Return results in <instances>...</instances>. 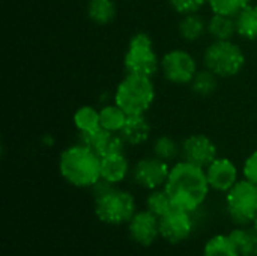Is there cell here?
Wrapping results in <instances>:
<instances>
[{"label": "cell", "mask_w": 257, "mask_h": 256, "mask_svg": "<svg viewBox=\"0 0 257 256\" xmlns=\"http://www.w3.org/2000/svg\"><path fill=\"white\" fill-rule=\"evenodd\" d=\"M179 35L187 42H196L208 33V21L199 14H187L182 15L179 24H178Z\"/></svg>", "instance_id": "obj_17"}, {"label": "cell", "mask_w": 257, "mask_h": 256, "mask_svg": "<svg viewBox=\"0 0 257 256\" xmlns=\"http://www.w3.org/2000/svg\"><path fill=\"white\" fill-rule=\"evenodd\" d=\"M123 65L128 74H139L154 77L161 66V59L154 50L152 38L139 32L131 36L126 53L123 56Z\"/></svg>", "instance_id": "obj_6"}, {"label": "cell", "mask_w": 257, "mask_h": 256, "mask_svg": "<svg viewBox=\"0 0 257 256\" xmlns=\"http://www.w3.org/2000/svg\"><path fill=\"white\" fill-rule=\"evenodd\" d=\"M126 145L139 146L143 145L151 136V124L145 115H131L128 116L125 125L119 131Z\"/></svg>", "instance_id": "obj_15"}, {"label": "cell", "mask_w": 257, "mask_h": 256, "mask_svg": "<svg viewBox=\"0 0 257 256\" xmlns=\"http://www.w3.org/2000/svg\"><path fill=\"white\" fill-rule=\"evenodd\" d=\"M152 152L155 157L169 163L181 155V145L169 136H160L152 143Z\"/></svg>", "instance_id": "obj_26"}, {"label": "cell", "mask_w": 257, "mask_h": 256, "mask_svg": "<svg viewBox=\"0 0 257 256\" xmlns=\"http://www.w3.org/2000/svg\"><path fill=\"white\" fill-rule=\"evenodd\" d=\"M78 137L80 143L92 148L101 158L114 154H122L126 145L119 133L108 131L104 128H99L95 133H78Z\"/></svg>", "instance_id": "obj_13"}, {"label": "cell", "mask_w": 257, "mask_h": 256, "mask_svg": "<svg viewBox=\"0 0 257 256\" xmlns=\"http://www.w3.org/2000/svg\"><path fill=\"white\" fill-rule=\"evenodd\" d=\"M173 11H176L181 15L187 14H196L200 12V9L208 5V0H169Z\"/></svg>", "instance_id": "obj_29"}, {"label": "cell", "mask_w": 257, "mask_h": 256, "mask_svg": "<svg viewBox=\"0 0 257 256\" xmlns=\"http://www.w3.org/2000/svg\"><path fill=\"white\" fill-rule=\"evenodd\" d=\"M206 177L209 187L217 192L227 193L239 180H238V167L229 158L217 157L206 169Z\"/></svg>", "instance_id": "obj_14"}, {"label": "cell", "mask_w": 257, "mask_h": 256, "mask_svg": "<svg viewBox=\"0 0 257 256\" xmlns=\"http://www.w3.org/2000/svg\"><path fill=\"white\" fill-rule=\"evenodd\" d=\"M242 174H244V178L251 181L253 184L257 186V149L254 152H251L247 160L244 161V166H242Z\"/></svg>", "instance_id": "obj_30"}, {"label": "cell", "mask_w": 257, "mask_h": 256, "mask_svg": "<svg viewBox=\"0 0 257 256\" xmlns=\"http://www.w3.org/2000/svg\"><path fill=\"white\" fill-rule=\"evenodd\" d=\"M160 69L164 78L175 84H190L199 71L193 54L179 48H175L163 56Z\"/></svg>", "instance_id": "obj_8"}, {"label": "cell", "mask_w": 257, "mask_h": 256, "mask_svg": "<svg viewBox=\"0 0 257 256\" xmlns=\"http://www.w3.org/2000/svg\"><path fill=\"white\" fill-rule=\"evenodd\" d=\"M99 119H101V128L119 133L125 125L128 115L114 103V104H107L99 110Z\"/></svg>", "instance_id": "obj_23"}, {"label": "cell", "mask_w": 257, "mask_h": 256, "mask_svg": "<svg viewBox=\"0 0 257 256\" xmlns=\"http://www.w3.org/2000/svg\"><path fill=\"white\" fill-rule=\"evenodd\" d=\"M72 119L78 133H95L101 128L99 110L92 106H81L77 109Z\"/></svg>", "instance_id": "obj_22"}, {"label": "cell", "mask_w": 257, "mask_h": 256, "mask_svg": "<svg viewBox=\"0 0 257 256\" xmlns=\"http://www.w3.org/2000/svg\"><path fill=\"white\" fill-rule=\"evenodd\" d=\"M194 229L193 213L173 207L167 214L160 217V234L169 243L185 241Z\"/></svg>", "instance_id": "obj_10"}, {"label": "cell", "mask_w": 257, "mask_h": 256, "mask_svg": "<svg viewBox=\"0 0 257 256\" xmlns=\"http://www.w3.org/2000/svg\"><path fill=\"white\" fill-rule=\"evenodd\" d=\"M146 205H148V210L152 214H155L157 217H163L173 208V202L164 187L151 190V193L146 199Z\"/></svg>", "instance_id": "obj_27"}, {"label": "cell", "mask_w": 257, "mask_h": 256, "mask_svg": "<svg viewBox=\"0 0 257 256\" xmlns=\"http://www.w3.org/2000/svg\"><path fill=\"white\" fill-rule=\"evenodd\" d=\"M236 32L247 41H257V5H248L236 17Z\"/></svg>", "instance_id": "obj_21"}, {"label": "cell", "mask_w": 257, "mask_h": 256, "mask_svg": "<svg viewBox=\"0 0 257 256\" xmlns=\"http://www.w3.org/2000/svg\"><path fill=\"white\" fill-rule=\"evenodd\" d=\"M130 174V161L125 154H114L101 158V178L111 183L119 184L122 183Z\"/></svg>", "instance_id": "obj_16"}, {"label": "cell", "mask_w": 257, "mask_h": 256, "mask_svg": "<svg viewBox=\"0 0 257 256\" xmlns=\"http://www.w3.org/2000/svg\"><path fill=\"white\" fill-rule=\"evenodd\" d=\"M86 12L93 24L105 26L114 20L117 9L114 0H89Z\"/></svg>", "instance_id": "obj_19"}, {"label": "cell", "mask_w": 257, "mask_h": 256, "mask_svg": "<svg viewBox=\"0 0 257 256\" xmlns=\"http://www.w3.org/2000/svg\"><path fill=\"white\" fill-rule=\"evenodd\" d=\"M128 225V234L133 241L140 246H151L157 241L160 234V217L152 214L149 210L137 211Z\"/></svg>", "instance_id": "obj_12"}, {"label": "cell", "mask_w": 257, "mask_h": 256, "mask_svg": "<svg viewBox=\"0 0 257 256\" xmlns=\"http://www.w3.org/2000/svg\"><path fill=\"white\" fill-rule=\"evenodd\" d=\"M203 256H239V252L230 235L218 234L206 241L203 247Z\"/></svg>", "instance_id": "obj_24"}, {"label": "cell", "mask_w": 257, "mask_h": 256, "mask_svg": "<svg viewBox=\"0 0 257 256\" xmlns=\"http://www.w3.org/2000/svg\"><path fill=\"white\" fill-rule=\"evenodd\" d=\"M93 199L96 217L107 225L128 223L137 213L134 196L126 190L117 189L116 186Z\"/></svg>", "instance_id": "obj_5"}, {"label": "cell", "mask_w": 257, "mask_h": 256, "mask_svg": "<svg viewBox=\"0 0 257 256\" xmlns=\"http://www.w3.org/2000/svg\"><path fill=\"white\" fill-rule=\"evenodd\" d=\"M208 33L212 36L214 41H227L232 39L236 32V20L230 15L214 14L208 20Z\"/></svg>", "instance_id": "obj_18"}, {"label": "cell", "mask_w": 257, "mask_h": 256, "mask_svg": "<svg viewBox=\"0 0 257 256\" xmlns=\"http://www.w3.org/2000/svg\"><path fill=\"white\" fill-rule=\"evenodd\" d=\"M253 226H254V229L257 231V217H256V220H254V223H253Z\"/></svg>", "instance_id": "obj_31"}, {"label": "cell", "mask_w": 257, "mask_h": 256, "mask_svg": "<svg viewBox=\"0 0 257 256\" xmlns=\"http://www.w3.org/2000/svg\"><path fill=\"white\" fill-rule=\"evenodd\" d=\"M218 78L212 71H209L208 68L197 71V74L194 75V78L191 80V89L200 95V97H209L212 95L217 88H218Z\"/></svg>", "instance_id": "obj_25"}, {"label": "cell", "mask_w": 257, "mask_h": 256, "mask_svg": "<svg viewBox=\"0 0 257 256\" xmlns=\"http://www.w3.org/2000/svg\"><path fill=\"white\" fill-rule=\"evenodd\" d=\"M239 256H257V231L248 226H239L230 234Z\"/></svg>", "instance_id": "obj_20"}, {"label": "cell", "mask_w": 257, "mask_h": 256, "mask_svg": "<svg viewBox=\"0 0 257 256\" xmlns=\"http://www.w3.org/2000/svg\"><path fill=\"white\" fill-rule=\"evenodd\" d=\"M229 217L239 226L253 225L257 217V186L248 180L238 181L226 193Z\"/></svg>", "instance_id": "obj_7"}, {"label": "cell", "mask_w": 257, "mask_h": 256, "mask_svg": "<svg viewBox=\"0 0 257 256\" xmlns=\"http://www.w3.org/2000/svg\"><path fill=\"white\" fill-rule=\"evenodd\" d=\"M59 172L68 184L90 189L101 180V157L92 148L78 142L62 151Z\"/></svg>", "instance_id": "obj_2"}, {"label": "cell", "mask_w": 257, "mask_h": 256, "mask_svg": "<svg viewBox=\"0 0 257 256\" xmlns=\"http://www.w3.org/2000/svg\"><path fill=\"white\" fill-rule=\"evenodd\" d=\"M253 0H208V5L214 14H223L236 17L242 9L251 5Z\"/></svg>", "instance_id": "obj_28"}, {"label": "cell", "mask_w": 257, "mask_h": 256, "mask_svg": "<svg viewBox=\"0 0 257 256\" xmlns=\"http://www.w3.org/2000/svg\"><path fill=\"white\" fill-rule=\"evenodd\" d=\"M203 63L217 77H235L245 65V54L232 39L212 41L203 53Z\"/></svg>", "instance_id": "obj_4"}, {"label": "cell", "mask_w": 257, "mask_h": 256, "mask_svg": "<svg viewBox=\"0 0 257 256\" xmlns=\"http://www.w3.org/2000/svg\"><path fill=\"white\" fill-rule=\"evenodd\" d=\"M164 189L169 193L173 207L190 213L197 211L203 205L211 190L205 169L185 160L170 167Z\"/></svg>", "instance_id": "obj_1"}, {"label": "cell", "mask_w": 257, "mask_h": 256, "mask_svg": "<svg viewBox=\"0 0 257 256\" xmlns=\"http://www.w3.org/2000/svg\"><path fill=\"white\" fill-rule=\"evenodd\" d=\"M131 174L137 186L148 189V190H155V189L164 187L170 174V167L167 161L152 155V157L139 160L134 164Z\"/></svg>", "instance_id": "obj_9"}, {"label": "cell", "mask_w": 257, "mask_h": 256, "mask_svg": "<svg viewBox=\"0 0 257 256\" xmlns=\"http://www.w3.org/2000/svg\"><path fill=\"white\" fill-rule=\"evenodd\" d=\"M155 100L152 77L128 74L119 81L114 92V103L128 115H145Z\"/></svg>", "instance_id": "obj_3"}, {"label": "cell", "mask_w": 257, "mask_h": 256, "mask_svg": "<svg viewBox=\"0 0 257 256\" xmlns=\"http://www.w3.org/2000/svg\"><path fill=\"white\" fill-rule=\"evenodd\" d=\"M181 155L185 161L206 169L217 157V145L205 134H191L181 143Z\"/></svg>", "instance_id": "obj_11"}]
</instances>
